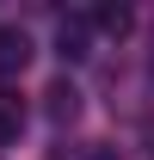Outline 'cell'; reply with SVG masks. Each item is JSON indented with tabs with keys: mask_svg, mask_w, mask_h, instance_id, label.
Here are the masks:
<instances>
[{
	"mask_svg": "<svg viewBox=\"0 0 154 160\" xmlns=\"http://www.w3.org/2000/svg\"><path fill=\"white\" fill-rule=\"evenodd\" d=\"M25 62H31V37H25L19 25H0V80L25 74Z\"/></svg>",
	"mask_w": 154,
	"mask_h": 160,
	"instance_id": "obj_1",
	"label": "cell"
},
{
	"mask_svg": "<svg viewBox=\"0 0 154 160\" xmlns=\"http://www.w3.org/2000/svg\"><path fill=\"white\" fill-rule=\"evenodd\" d=\"M43 111H49L56 123H74L80 117V86L74 80H49V86H43Z\"/></svg>",
	"mask_w": 154,
	"mask_h": 160,
	"instance_id": "obj_2",
	"label": "cell"
},
{
	"mask_svg": "<svg viewBox=\"0 0 154 160\" xmlns=\"http://www.w3.org/2000/svg\"><path fill=\"white\" fill-rule=\"evenodd\" d=\"M19 129H25V105L13 86H0V142H19Z\"/></svg>",
	"mask_w": 154,
	"mask_h": 160,
	"instance_id": "obj_3",
	"label": "cell"
},
{
	"mask_svg": "<svg viewBox=\"0 0 154 160\" xmlns=\"http://www.w3.org/2000/svg\"><path fill=\"white\" fill-rule=\"evenodd\" d=\"M93 19H99V31H111V37H123V31H130V6H99V12H93Z\"/></svg>",
	"mask_w": 154,
	"mask_h": 160,
	"instance_id": "obj_4",
	"label": "cell"
},
{
	"mask_svg": "<svg viewBox=\"0 0 154 160\" xmlns=\"http://www.w3.org/2000/svg\"><path fill=\"white\" fill-rule=\"evenodd\" d=\"M56 43H62V56H68V62H74V56H86V49H80V43H86V37H80V25H62V31H56Z\"/></svg>",
	"mask_w": 154,
	"mask_h": 160,
	"instance_id": "obj_5",
	"label": "cell"
},
{
	"mask_svg": "<svg viewBox=\"0 0 154 160\" xmlns=\"http://www.w3.org/2000/svg\"><path fill=\"white\" fill-rule=\"evenodd\" d=\"M142 136H148V148H154V117H148V123H142Z\"/></svg>",
	"mask_w": 154,
	"mask_h": 160,
	"instance_id": "obj_6",
	"label": "cell"
}]
</instances>
